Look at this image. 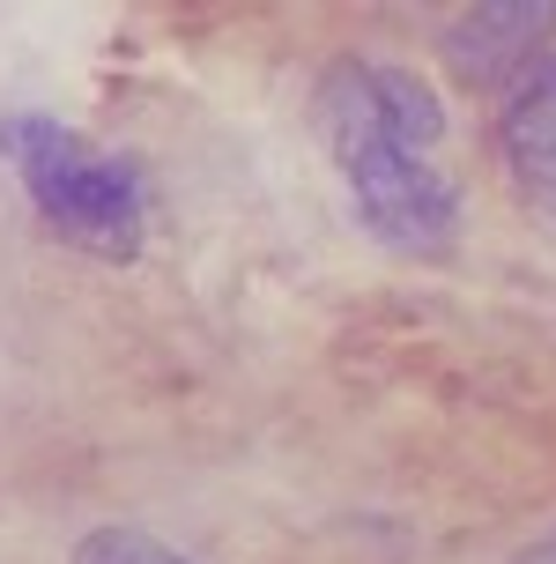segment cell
<instances>
[{"label": "cell", "instance_id": "cell-1", "mask_svg": "<svg viewBox=\"0 0 556 564\" xmlns=\"http://www.w3.org/2000/svg\"><path fill=\"white\" fill-rule=\"evenodd\" d=\"M312 127L327 141V164L349 186L357 224L408 260H445L460 246V186L438 164L445 105L401 59H334L312 97Z\"/></svg>", "mask_w": 556, "mask_h": 564}, {"label": "cell", "instance_id": "cell-2", "mask_svg": "<svg viewBox=\"0 0 556 564\" xmlns=\"http://www.w3.org/2000/svg\"><path fill=\"white\" fill-rule=\"evenodd\" d=\"M0 156L23 178L37 224L59 246L111 260V268L149 246V186H141L134 156L89 141L83 127H67L53 112H8L0 119Z\"/></svg>", "mask_w": 556, "mask_h": 564}, {"label": "cell", "instance_id": "cell-3", "mask_svg": "<svg viewBox=\"0 0 556 564\" xmlns=\"http://www.w3.org/2000/svg\"><path fill=\"white\" fill-rule=\"evenodd\" d=\"M498 156L512 171V194L534 208V224L556 230V59H534L527 75L504 89Z\"/></svg>", "mask_w": 556, "mask_h": 564}, {"label": "cell", "instance_id": "cell-4", "mask_svg": "<svg viewBox=\"0 0 556 564\" xmlns=\"http://www.w3.org/2000/svg\"><path fill=\"white\" fill-rule=\"evenodd\" d=\"M556 30V8L549 0H534V8H520V0H498V8H468V15H453V30H445V59L468 75V83H520L534 67V45Z\"/></svg>", "mask_w": 556, "mask_h": 564}, {"label": "cell", "instance_id": "cell-5", "mask_svg": "<svg viewBox=\"0 0 556 564\" xmlns=\"http://www.w3.org/2000/svg\"><path fill=\"white\" fill-rule=\"evenodd\" d=\"M75 564H194V557H178V550L156 542L149 528H89V535L75 542Z\"/></svg>", "mask_w": 556, "mask_h": 564}, {"label": "cell", "instance_id": "cell-6", "mask_svg": "<svg viewBox=\"0 0 556 564\" xmlns=\"http://www.w3.org/2000/svg\"><path fill=\"white\" fill-rule=\"evenodd\" d=\"M512 564H556V528H549V535H542V542H534V550H520V557H512Z\"/></svg>", "mask_w": 556, "mask_h": 564}]
</instances>
